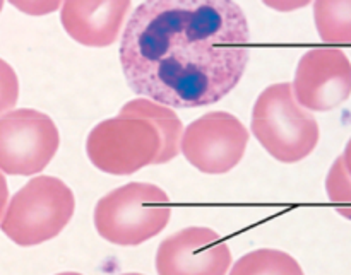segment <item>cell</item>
Here are the masks:
<instances>
[{
	"label": "cell",
	"mask_w": 351,
	"mask_h": 275,
	"mask_svg": "<svg viewBox=\"0 0 351 275\" xmlns=\"http://www.w3.org/2000/svg\"><path fill=\"white\" fill-rule=\"evenodd\" d=\"M119 115L147 120L156 127L161 137V150L154 164L170 163L171 159L178 156L182 135H184V125L170 106L160 105V103L146 98H139L125 103Z\"/></svg>",
	"instance_id": "8fae6325"
},
{
	"label": "cell",
	"mask_w": 351,
	"mask_h": 275,
	"mask_svg": "<svg viewBox=\"0 0 351 275\" xmlns=\"http://www.w3.org/2000/svg\"><path fill=\"white\" fill-rule=\"evenodd\" d=\"M249 130L237 116L213 112L192 122L184 130L180 153L206 174H225L245 156Z\"/></svg>",
	"instance_id": "52a82bcc"
},
{
	"label": "cell",
	"mask_w": 351,
	"mask_h": 275,
	"mask_svg": "<svg viewBox=\"0 0 351 275\" xmlns=\"http://www.w3.org/2000/svg\"><path fill=\"white\" fill-rule=\"evenodd\" d=\"M326 194L341 218L351 221V176L343 164L341 156L332 163L326 176Z\"/></svg>",
	"instance_id": "5bb4252c"
},
{
	"label": "cell",
	"mask_w": 351,
	"mask_h": 275,
	"mask_svg": "<svg viewBox=\"0 0 351 275\" xmlns=\"http://www.w3.org/2000/svg\"><path fill=\"white\" fill-rule=\"evenodd\" d=\"M57 275H82V274H77V272H62V274H57Z\"/></svg>",
	"instance_id": "ffe728a7"
},
{
	"label": "cell",
	"mask_w": 351,
	"mask_h": 275,
	"mask_svg": "<svg viewBox=\"0 0 351 275\" xmlns=\"http://www.w3.org/2000/svg\"><path fill=\"white\" fill-rule=\"evenodd\" d=\"M293 96L307 112H331L351 96V60L339 48H314L304 53L291 82Z\"/></svg>",
	"instance_id": "ba28073f"
},
{
	"label": "cell",
	"mask_w": 351,
	"mask_h": 275,
	"mask_svg": "<svg viewBox=\"0 0 351 275\" xmlns=\"http://www.w3.org/2000/svg\"><path fill=\"white\" fill-rule=\"evenodd\" d=\"M314 21L324 43L351 44V0H314Z\"/></svg>",
	"instance_id": "7c38bea8"
},
{
	"label": "cell",
	"mask_w": 351,
	"mask_h": 275,
	"mask_svg": "<svg viewBox=\"0 0 351 275\" xmlns=\"http://www.w3.org/2000/svg\"><path fill=\"white\" fill-rule=\"evenodd\" d=\"M122 275H143V274H122Z\"/></svg>",
	"instance_id": "7402d4cb"
},
{
	"label": "cell",
	"mask_w": 351,
	"mask_h": 275,
	"mask_svg": "<svg viewBox=\"0 0 351 275\" xmlns=\"http://www.w3.org/2000/svg\"><path fill=\"white\" fill-rule=\"evenodd\" d=\"M9 2L27 16H47L60 9L64 0H9Z\"/></svg>",
	"instance_id": "2e32d148"
},
{
	"label": "cell",
	"mask_w": 351,
	"mask_h": 275,
	"mask_svg": "<svg viewBox=\"0 0 351 275\" xmlns=\"http://www.w3.org/2000/svg\"><path fill=\"white\" fill-rule=\"evenodd\" d=\"M171 204L167 192L151 183H127L98 200L95 228L108 243L137 246L167 228Z\"/></svg>",
	"instance_id": "3957f363"
},
{
	"label": "cell",
	"mask_w": 351,
	"mask_h": 275,
	"mask_svg": "<svg viewBox=\"0 0 351 275\" xmlns=\"http://www.w3.org/2000/svg\"><path fill=\"white\" fill-rule=\"evenodd\" d=\"M232 252L209 228H185L168 236L156 252L158 275H226Z\"/></svg>",
	"instance_id": "9c48e42d"
},
{
	"label": "cell",
	"mask_w": 351,
	"mask_h": 275,
	"mask_svg": "<svg viewBox=\"0 0 351 275\" xmlns=\"http://www.w3.org/2000/svg\"><path fill=\"white\" fill-rule=\"evenodd\" d=\"M60 133L53 120L31 108L0 116V171L31 176L43 171L57 154Z\"/></svg>",
	"instance_id": "8992f818"
},
{
	"label": "cell",
	"mask_w": 351,
	"mask_h": 275,
	"mask_svg": "<svg viewBox=\"0 0 351 275\" xmlns=\"http://www.w3.org/2000/svg\"><path fill=\"white\" fill-rule=\"evenodd\" d=\"M341 159H343V164H345L346 171H348V174L351 176V137L348 142H346L345 150H343L341 154Z\"/></svg>",
	"instance_id": "d6986e66"
},
{
	"label": "cell",
	"mask_w": 351,
	"mask_h": 275,
	"mask_svg": "<svg viewBox=\"0 0 351 275\" xmlns=\"http://www.w3.org/2000/svg\"><path fill=\"white\" fill-rule=\"evenodd\" d=\"M19 98V79L14 68L0 58V116L9 113Z\"/></svg>",
	"instance_id": "9a60e30c"
},
{
	"label": "cell",
	"mask_w": 351,
	"mask_h": 275,
	"mask_svg": "<svg viewBox=\"0 0 351 275\" xmlns=\"http://www.w3.org/2000/svg\"><path fill=\"white\" fill-rule=\"evenodd\" d=\"M74 211V194L64 181L36 176L10 198L0 229L16 245L36 246L57 238Z\"/></svg>",
	"instance_id": "277c9868"
},
{
	"label": "cell",
	"mask_w": 351,
	"mask_h": 275,
	"mask_svg": "<svg viewBox=\"0 0 351 275\" xmlns=\"http://www.w3.org/2000/svg\"><path fill=\"white\" fill-rule=\"evenodd\" d=\"M7 202H9V188H7V181L3 173L0 171V221L3 218V212H5Z\"/></svg>",
	"instance_id": "ac0fdd59"
},
{
	"label": "cell",
	"mask_w": 351,
	"mask_h": 275,
	"mask_svg": "<svg viewBox=\"0 0 351 275\" xmlns=\"http://www.w3.org/2000/svg\"><path fill=\"white\" fill-rule=\"evenodd\" d=\"M267 7L280 12H291V10H298L307 7L312 0H263Z\"/></svg>",
	"instance_id": "e0dca14e"
},
{
	"label": "cell",
	"mask_w": 351,
	"mask_h": 275,
	"mask_svg": "<svg viewBox=\"0 0 351 275\" xmlns=\"http://www.w3.org/2000/svg\"><path fill=\"white\" fill-rule=\"evenodd\" d=\"M129 9L130 0H64L60 21L79 44L103 48L119 40Z\"/></svg>",
	"instance_id": "30bf717a"
},
{
	"label": "cell",
	"mask_w": 351,
	"mask_h": 275,
	"mask_svg": "<svg viewBox=\"0 0 351 275\" xmlns=\"http://www.w3.org/2000/svg\"><path fill=\"white\" fill-rule=\"evenodd\" d=\"M2 7H3V0H0V12H2Z\"/></svg>",
	"instance_id": "44dd1931"
},
{
	"label": "cell",
	"mask_w": 351,
	"mask_h": 275,
	"mask_svg": "<svg viewBox=\"0 0 351 275\" xmlns=\"http://www.w3.org/2000/svg\"><path fill=\"white\" fill-rule=\"evenodd\" d=\"M252 132L274 159L287 164L311 156L321 139L317 120L298 105L290 82L261 92L252 109Z\"/></svg>",
	"instance_id": "7a4b0ae2"
},
{
	"label": "cell",
	"mask_w": 351,
	"mask_h": 275,
	"mask_svg": "<svg viewBox=\"0 0 351 275\" xmlns=\"http://www.w3.org/2000/svg\"><path fill=\"white\" fill-rule=\"evenodd\" d=\"M230 275H305L300 263L281 250H256L243 255Z\"/></svg>",
	"instance_id": "4fadbf2b"
},
{
	"label": "cell",
	"mask_w": 351,
	"mask_h": 275,
	"mask_svg": "<svg viewBox=\"0 0 351 275\" xmlns=\"http://www.w3.org/2000/svg\"><path fill=\"white\" fill-rule=\"evenodd\" d=\"M160 150L161 137L156 127L134 116L103 120L86 140V153L93 166L115 176L137 173L154 164Z\"/></svg>",
	"instance_id": "5b68a950"
},
{
	"label": "cell",
	"mask_w": 351,
	"mask_h": 275,
	"mask_svg": "<svg viewBox=\"0 0 351 275\" xmlns=\"http://www.w3.org/2000/svg\"><path fill=\"white\" fill-rule=\"evenodd\" d=\"M249 43V23L233 0H144L123 29L119 55L136 94L199 108L237 88Z\"/></svg>",
	"instance_id": "6da1fadb"
}]
</instances>
